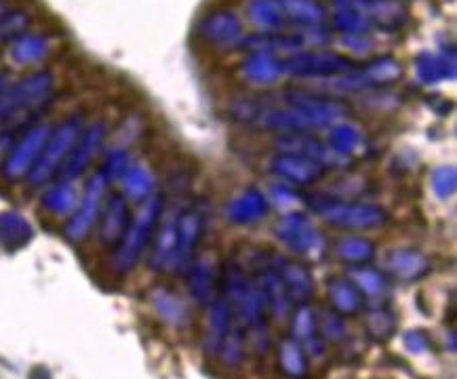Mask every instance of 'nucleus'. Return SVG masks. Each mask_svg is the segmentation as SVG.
I'll use <instances>...</instances> for the list:
<instances>
[{
  "label": "nucleus",
  "mask_w": 457,
  "mask_h": 379,
  "mask_svg": "<svg viewBox=\"0 0 457 379\" xmlns=\"http://www.w3.org/2000/svg\"><path fill=\"white\" fill-rule=\"evenodd\" d=\"M270 173L277 175L283 184H289L293 188H306V185H314L320 182L325 169L316 165L314 161L303 159L300 154H287V152H278L270 161Z\"/></svg>",
  "instance_id": "nucleus-14"
},
{
  "label": "nucleus",
  "mask_w": 457,
  "mask_h": 379,
  "mask_svg": "<svg viewBox=\"0 0 457 379\" xmlns=\"http://www.w3.org/2000/svg\"><path fill=\"white\" fill-rule=\"evenodd\" d=\"M245 357H247V335H245L243 326L234 323L230 334L221 342L218 358L228 369H238L245 363Z\"/></svg>",
  "instance_id": "nucleus-38"
},
{
  "label": "nucleus",
  "mask_w": 457,
  "mask_h": 379,
  "mask_svg": "<svg viewBox=\"0 0 457 379\" xmlns=\"http://www.w3.org/2000/svg\"><path fill=\"white\" fill-rule=\"evenodd\" d=\"M280 9L287 17V21L297 23L302 28H316L325 21V9L319 0H278Z\"/></svg>",
  "instance_id": "nucleus-36"
},
{
  "label": "nucleus",
  "mask_w": 457,
  "mask_h": 379,
  "mask_svg": "<svg viewBox=\"0 0 457 379\" xmlns=\"http://www.w3.org/2000/svg\"><path fill=\"white\" fill-rule=\"evenodd\" d=\"M108 188L110 184L105 182L102 173L91 175L79 205H76L74 213L68 218V224L63 226V236H66L70 243L79 244L91 235L93 227L97 226L99 215H102L105 196H108Z\"/></svg>",
  "instance_id": "nucleus-6"
},
{
  "label": "nucleus",
  "mask_w": 457,
  "mask_h": 379,
  "mask_svg": "<svg viewBox=\"0 0 457 379\" xmlns=\"http://www.w3.org/2000/svg\"><path fill=\"white\" fill-rule=\"evenodd\" d=\"M277 363L287 379H308V354L293 337H285L277 346Z\"/></svg>",
  "instance_id": "nucleus-30"
},
{
  "label": "nucleus",
  "mask_w": 457,
  "mask_h": 379,
  "mask_svg": "<svg viewBox=\"0 0 457 379\" xmlns=\"http://www.w3.org/2000/svg\"><path fill=\"white\" fill-rule=\"evenodd\" d=\"M201 37L215 46H234L243 43V21L230 9H218L201 21Z\"/></svg>",
  "instance_id": "nucleus-16"
},
{
  "label": "nucleus",
  "mask_w": 457,
  "mask_h": 379,
  "mask_svg": "<svg viewBox=\"0 0 457 379\" xmlns=\"http://www.w3.org/2000/svg\"><path fill=\"white\" fill-rule=\"evenodd\" d=\"M415 74L420 83L436 85L445 78L455 76V60L453 55H436V54H421L415 60Z\"/></svg>",
  "instance_id": "nucleus-35"
},
{
  "label": "nucleus",
  "mask_w": 457,
  "mask_h": 379,
  "mask_svg": "<svg viewBox=\"0 0 457 379\" xmlns=\"http://www.w3.org/2000/svg\"><path fill=\"white\" fill-rule=\"evenodd\" d=\"M327 144H329L337 154H342L345 159H353V161L365 152V136H362L359 127L345 120L331 127L329 136H327Z\"/></svg>",
  "instance_id": "nucleus-32"
},
{
  "label": "nucleus",
  "mask_w": 457,
  "mask_h": 379,
  "mask_svg": "<svg viewBox=\"0 0 457 379\" xmlns=\"http://www.w3.org/2000/svg\"><path fill=\"white\" fill-rule=\"evenodd\" d=\"M80 196L74 188V182H66V179H57L55 184L49 185L45 190V194L40 196V207L46 215L51 218H70L74 213L76 205H79Z\"/></svg>",
  "instance_id": "nucleus-26"
},
{
  "label": "nucleus",
  "mask_w": 457,
  "mask_h": 379,
  "mask_svg": "<svg viewBox=\"0 0 457 379\" xmlns=\"http://www.w3.org/2000/svg\"><path fill=\"white\" fill-rule=\"evenodd\" d=\"M165 207H162L161 196H152L150 201L142 202V207L137 209V213L131 218L127 232L122 235L120 243L114 247L112 255V270L120 276L133 272L142 261L145 249L152 244L154 232L161 221Z\"/></svg>",
  "instance_id": "nucleus-2"
},
{
  "label": "nucleus",
  "mask_w": 457,
  "mask_h": 379,
  "mask_svg": "<svg viewBox=\"0 0 457 379\" xmlns=\"http://www.w3.org/2000/svg\"><path fill=\"white\" fill-rule=\"evenodd\" d=\"M327 300L339 317H359L365 310V297L348 276H331L327 281Z\"/></svg>",
  "instance_id": "nucleus-24"
},
{
  "label": "nucleus",
  "mask_w": 457,
  "mask_h": 379,
  "mask_svg": "<svg viewBox=\"0 0 457 379\" xmlns=\"http://www.w3.org/2000/svg\"><path fill=\"white\" fill-rule=\"evenodd\" d=\"M270 205H277L278 209H289L295 205L297 201H300V196H297V192L293 185L289 184H272L270 185Z\"/></svg>",
  "instance_id": "nucleus-44"
},
{
  "label": "nucleus",
  "mask_w": 457,
  "mask_h": 379,
  "mask_svg": "<svg viewBox=\"0 0 457 379\" xmlns=\"http://www.w3.org/2000/svg\"><path fill=\"white\" fill-rule=\"evenodd\" d=\"M285 74L295 76V78H312V80H325L336 78V76H344L359 70L362 63H356L354 60L345 55L329 54V51H312V54H293L289 60L283 62Z\"/></svg>",
  "instance_id": "nucleus-9"
},
{
  "label": "nucleus",
  "mask_w": 457,
  "mask_h": 379,
  "mask_svg": "<svg viewBox=\"0 0 457 379\" xmlns=\"http://www.w3.org/2000/svg\"><path fill=\"white\" fill-rule=\"evenodd\" d=\"M342 45L348 51H353V54H361V55H365L373 49V43L369 37H344Z\"/></svg>",
  "instance_id": "nucleus-46"
},
{
  "label": "nucleus",
  "mask_w": 457,
  "mask_h": 379,
  "mask_svg": "<svg viewBox=\"0 0 457 379\" xmlns=\"http://www.w3.org/2000/svg\"><path fill=\"white\" fill-rule=\"evenodd\" d=\"M131 209H129V201L120 192H114V194L105 196L102 215H99L97 221V235L99 243L104 247L114 249L116 244L120 243L122 235L127 232L129 224H131Z\"/></svg>",
  "instance_id": "nucleus-13"
},
{
  "label": "nucleus",
  "mask_w": 457,
  "mask_h": 379,
  "mask_svg": "<svg viewBox=\"0 0 457 379\" xmlns=\"http://www.w3.org/2000/svg\"><path fill=\"white\" fill-rule=\"evenodd\" d=\"M131 165H133V161H131V154H129L127 148H112L108 152V156H105L99 173L104 175L105 182L114 184V182H120L122 175L127 173V169Z\"/></svg>",
  "instance_id": "nucleus-40"
},
{
  "label": "nucleus",
  "mask_w": 457,
  "mask_h": 379,
  "mask_svg": "<svg viewBox=\"0 0 457 379\" xmlns=\"http://www.w3.org/2000/svg\"><path fill=\"white\" fill-rule=\"evenodd\" d=\"M34 236V227L30 221L17 211L0 213V244L4 249L13 251L28 244Z\"/></svg>",
  "instance_id": "nucleus-33"
},
{
  "label": "nucleus",
  "mask_w": 457,
  "mask_h": 379,
  "mask_svg": "<svg viewBox=\"0 0 457 379\" xmlns=\"http://www.w3.org/2000/svg\"><path fill=\"white\" fill-rule=\"evenodd\" d=\"M319 331H320V337L325 340L327 343H342L345 340V335H348V329H345V320L344 317H339L333 310L329 312H320L319 314Z\"/></svg>",
  "instance_id": "nucleus-42"
},
{
  "label": "nucleus",
  "mask_w": 457,
  "mask_h": 379,
  "mask_svg": "<svg viewBox=\"0 0 457 379\" xmlns=\"http://www.w3.org/2000/svg\"><path fill=\"white\" fill-rule=\"evenodd\" d=\"M83 129L85 116L80 114L70 116V119L62 120L57 127H53L51 136L46 139L43 152H40L37 165H34L30 175H28V184H30L32 188H43V185L51 184L55 177H60L70 152H72L76 142H79Z\"/></svg>",
  "instance_id": "nucleus-3"
},
{
  "label": "nucleus",
  "mask_w": 457,
  "mask_h": 379,
  "mask_svg": "<svg viewBox=\"0 0 457 379\" xmlns=\"http://www.w3.org/2000/svg\"><path fill=\"white\" fill-rule=\"evenodd\" d=\"M13 133H9V131H3L0 133V167H3V162H4V159H7V154H9V150L13 148Z\"/></svg>",
  "instance_id": "nucleus-47"
},
{
  "label": "nucleus",
  "mask_w": 457,
  "mask_h": 379,
  "mask_svg": "<svg viewBox=\"0 0 457 379\" xmlns=\"http://www.w3.org/2000/svg\"><path fill=\"white\" fill-rule=\"evenodd\" d=\"M221 276H224V295L234 312V320L243 329L268 323V306L255 278L249 276L247 270L234 261L226 266Z\"/></svg>",
  "instance_id": "nucleus-4"
},
{
  "label": "nucleus",
  "mask_w": 457,
  "mask_h": 379,
  "mask_svg": "<svg viewBox=\"0 0 457 379\" xmlns=\"http://www.w3.org/2000/svg\"><path fill=\"white\" fill-rule=\"evenodd\" d=\"M430 185L432 192L438 201H449L455 196L457 190V173L455 167H438L430 175Z\"/></svg>",
  "instance_id": "nucleus-41"
},
{
  "label": "nucleus",
  "mask_w": 457,
  "mask_h": 379,
  "mask_svg": "<svg viewBox=\"0 0 457 379\" xmlns=\"http://www.w3.org/2000/svg\"><path fill=\"white\" fill-rule=\"evenodd\" d=\"M257 284H260L263 300H266L268 306V314H272V318H277L278 323H285L289 320L291 312H293V303L289 291H287L285 283L280 281L278 272L274 270L268 258L263 260V264L257 268V276H255Z\"/></svg>",
  "instance_id": "nucleus-15"
},
{
  "label": "nucleus",
  "mask_w": 457,
  "mask_h": 379,
  "mask_svg": "<svg viewBox=\"0 0 457 379\" xmlns=\"http://www.w3.org/2000/svg\"><path fill=\"white\" fill-rule=\"evenodd\" d=\"M7 87H9V80H7V76H4V74H0V95H3V91L7 89Z\"/></svg>",
  "instance_id": "nucleus-48"
},
{
  "label": "nucleus",
  "mask_w": 457,
  "mask_h": 379,
  "mask_svg": "<svg viewBox=\"0 0 457 379\" xmlns=\"http://www.w3.org/2000/svg\"><path fill=\"white\" fill-rule=\"evenodd\" d=\"M105 137H108V127H105V122L97 120V122H91V125H85L79 142H76L72 152H70L66 165L62 169L60 179L76 182L79 177H83L87 169L91 167V162L96 161L99 150H102Z\"/></svg>",
  "instance_id": "nucleus-11"
},
{
  "label": "nucleus",
  "mask_w": 457,
  "mask_h": 379,
  "mask_svg": "<svg viewBox=\"0 0 457 379\" xmlns=\"http://www.w3.org/2000/svg\"><path fill=\"white\" fill-rule=\"evenodd\" d=\"M249 20L263 34H278L287 26V17L278 0H249Z\"/></svg>",
  "instance_id": "nucleus-34"
},
{
  "label": "nucleus",
  "mask_w": 457,
  "mask_h": 379,
  "mask_svg": "<svg viewBox=\"0 0 457 379\" xmlns=\"http://www.w3.org/2000/svg\"><path fill=\"white\" fill-rule=\"evenodd\" d=\"M291 337L303 348V352L312 358H320L327 352V342L320 337L319 314L308 303H302L291 312Z\"/></svg>",
  "instance_id": "nucleus-19"
},
{
  "label": "nucleus",
  "mask_w": 457,
  "mask_h": 379,
  "mask_svg": "<svg viewBox=\"0 0 457 379\" xmlns=\"http://www.w3.org/2000/svg\"><path fill=\"white\" fill-rule=\"evenodd\" d=\"M148 301L152 310L162 323L173 326V329H186L192 323V312L187 303L178 293L167 287H156L150 291Z\"/></svg>",
  "instance_id": "nucleus-22"
},
{
  "label": "nucleus",
  "mask_w": 457,
  "mask_h": 379,
  "mask_svg": "<svg viewBox=\"0 0 457 379\" xmlns=\"http://www.w3.org/2000/svg\"><path fill=\"white\" fill-rule=\"evenodd\" d=\"M274 235L285 244L291 253L302 255V258H320L325 253L327 243L325 236L314 221L302 211H291L278 219Z\"/></svg>",
  "instance_id": "nucleus-7"
},
{
  "label": "nucleus",
  "mask_w": 457,
  "mask_h": 379,
  "mask_svg": "<svg viewBox=\"0 0 457 379\" xmlns=\"http://www.w3.org/2000/svg\"><path fill=\"white\" fill-rule=\"evenodd\" d=\"M184 274L192 300H195L198 306H211V301L220 295L218 268L211 264L209 260L201 258L192 261Z\"/></svg>",
  "instance_id": "nucleus-23"
},
{
  "label": "nucleus",
  "mask_w": 457,
  "mask_h": 379,
  "mask_svg": "<svg viewBox=\"0 0 457 379\" xmlns=\"http://www.w3.org/2000/svg\"><path fill=\"white\" fill-rule=\"evenodd\" d=\"M51 125L46 122H34L23 131V136L13 142V148L9 150L7 159L3 162V177L9 182H20L28 179V175L37 165L40 152H43L46 139L51 136Z\"/></svg>",
  "instance_id": "nucleus-8"
},
{
  "label": "nucleus",
  "mask_w": 457,
  "mask_h": 379,
  "mask_svg": "<svg viewBox=\"0 0 457 379\" xmlns=\"http://www.w3.org/2000/svg\"><path fill=\"white\" fill-rule=\"evenodd\" d=\"M55 93V78L51 72L23 76L20 83L9 85L0 95V129L13 133L20 127L32 125Z\"/></svg>",
  "instance_id": "nucleus-1"
},
{
  "label": "nucleus",
  "mask_w": 457,
  "mask_h": 379,
  "mask_svg": "<svg viewBox=\"0 0 457 379\" xmlns=\"http://www.w3.org/2000/svg\"><path fill=\"white\" fill-rule=\"evenodd\" d=\"M362 312H365V331L369 340L375 343H386L395 337L398 318L392 308L378 303V306L365 308Z\"/></svg>",
  "instance_id": "nucleus-31"
},
{
  "label": "nucleus",
  "mask_w": 457,
  "mask_h": 379,
  "mask_svg": "<svg viewBox=\"0 0 457 379\" xmlns=\"http://www.w3.org/2000/svg\"><path fill=\"white\" fill-rule=\"evenodd\" d=\"M350 281H353L362 297H371V300H382L388 291V278H386L384 272L373 270V268L367 266H356L350 270Z\"/></svg>",
  "instance_id": "nucleus-39"
},
{
  "label": "nucleus",
  "mask_w": 457,
  "mask_h": 379,
  "mask_svg": "<svg viewBox=\"0 0 457 379\" xmlns=\"http://www.w3.org/2000/svg\"><path fill=\"white\" fill-rule=\"evenodd\" d=\"M49 40L40 34H21L20 38H15L13 43H9V57L15 66L28 68L37 66L49 55Z\"/></svg>",
  "instance_id": "nucleus-29"
},
{
  "label": "nucleus",
  "mask_w": 457,
  "mask_h": 379,
  "mask_svg": "<svg viewBox=\"0 0 457 379\" xmlns=\"http://www.w3.org/2000/svg\"><path fill=\"white\" fill-rule=\"evenodd\" d=\"M28 23H30V17L23 11H9L0 15V43H13L15 38L26 34Z\"/></svg>",
  "instance_id": "nucleus-43"
},
{
  "label": "nucleus",
  "mask_w": 457,
  "mask_h": 379,
  "mask_svg": "<svg viewBox=\"0 0 457 379\" xmlns=\"http://www.w3.org/2000/svg\"><path fill=\"white\" fill-rule=\"evenodd\" d=\"M204 232V218L203 211L196 207L181 209L178 215V244H175V253L171 264H169V274H184L187 266L196 258V249L201 244Z\"/></svg>",
  "instance_id": "nucleus-10"
},
{
  "label": "nucleus",
  "mask_w": 457,
  "mask_h": 379,
  "mask_svg": "<svg viewBox=\"0 0 457 379\" xmlns=\"http://www.w3.org/2000/svg\"><path fill=\"white\" fill-rule=\"evenodd\" d=\"M403 342H405V348L411 354H424L432 346V337L428 335L424 329L407 331L405 337H403Z\"/></svg>",
  "instance_id": "nucleus-45"
},
{
  "label": "nucleus",
  "mask_w": 457,
  "mask_h": 379,
  "mask_svg": "<svg viewBox=\"0 0 457 379\" xmlns=\"http://www.w3.org/2000/svg\"><path fill=\"white\" fill-rule=\"evenodd\" d=\"M277 150L287 152V154H300L303 159L314 161L322 169H348L354 165L353 159L337 154L327 142L316 139L312 133H303V136H278Z\"/></svg>",
  "instance_id": "nucleus-12"
},
{
  "label": "nucleus",
  "mask_w": 457,
  "mask_h": 379,
  "mask_svg": "<svg viewBox=\"0 0 457 379\" xmlns=\"http://www.w3.org/2000/svg\"><path fill=\"white\" fill-rule=\"evenodd\" d=\"M375 253H378V247L365 236H345L336 247L337 258L353 268L367 266L369 261H373Z\"/></svg>",
  "instance_id": "nucleus-37"
},
{
  "label": "nucleus",
  "mask_w": 457,
  "mask_h": 379,
  "mask_svg": "<svg viewBox=\"0 0 457 379\" xmlns=\"http://www.w3.org/2000/svg\"><path fill=\"white\" fill-rule=\"evenodd\" d=\"M234 323H237V320H234V312H232L230 303H228L224 293H220L213 301H211L207 331H204V337H203L204 357L218 358L221 342H224V337L228 334H230Z\"/></svg>",
  "instance_id": "nucleus-21"
},
{
  "label": "nucleus",
  "mask_w": 457,
  "mask_h": 379,
  "mask_svg": "<svg viewBox=\"0 0 457 379\" xmlns=\"http://www.w3.org/2000/svg\"><path fill=\"white\" fill-rule=\"evenodd\" d=\"M432 270V261L426 253L413 247L392 249L386 255V272L398 283H418Z\"/></svg>",
  "instance_id": "nucleus-18"
},
{
  "label": "nucleus",
  "mask_w": 457,
  "mask_h": 379,
  "mask_svg": "<svg viewBox=\"0 0 457 379\" xmlns=\"http://www.w3.org/2000/svg\"><path fill=\"white\" fill-rule=\"evenodd\" d=\"M310 205L327 224L339 230L365 232L388 224L390 215L384 207L359 201H333L329 196H312Z\"/></svg>",
  "instance_id": "nucleus-5"
},
{
  "label": "nucleus",
  "mask_w": 457,
  "mask_h": 379,
  "mask_svg": "<svg viewBox=\"0 0 457 379\" xmlns=\"http://www.w3.org/2000/svg\"><path fill=\"white\" fill-rule=\"evenodd\" d=\"M270 261L274 270L278 272L280 281L285 283L287 291H289L293 303H308L314 297V281H312V274L302 261L283 258V255L270 253Z\"/></svg>",
  "instance_id": "nucleus-17"
},
{
  "label": "nucleus",
  "mask_w": 457,
  "mask_h": 379,
  "mask_svg": "<svg viewBox=\"0 0 457 379\" xmlns=\"http://www.w3.org/2000/svg\"><path fill=\"white\" fill-rule=\"evenodd\" d=\"M270 198L262 190L249 188L232 198L226 205V218L234 226H253L257 221L266 219L270 213Z\"/></svg>",
  "instance_id": "nucleus-20"
},
{
  "label": "nucleus",
  "mask_w": 457,
  "mask_h": 379,
  "mask_svg": "<svg viewBox=\"0 0 457 379\" xmlns=\"http://www.w3.org/2000/svg\"><path fill=\"white\" fill-rule=\"evenodd\" d=\"M0 15H3V4H0Z\"/></svg>",
  "instance_id": "nucleus-49"
},
{
  "label": "nucleus",
  "mask_w": 457,
  "mask_h": 379,
  "mask_svg": "<svg viewBox=\"0 0 457 379\" xmlns=\"http://www.w3.org/2000/svg\"><path fill=\"white\" fill-rule=\"evenodd\" d=\"M178 211L171 215H162L158 221V227L152 238V253H150V268L156 272H167L171 264L175 244H178Z\"/></svg>",
  "instance_id": "nucleus-25"
},
{
  "label": "nucleus",
  "mask_w": 457,
  "mask_h": 379,
  "mask_svg": "<svg viewBox=\"0 0 457 379\" xmlns=\"http://www.w3.org/2000/svg\"><path fill=\"white\" fill-rule=\"evenodd\" d=\"M285 74L283 62L270 54H251L243 63V76L251 85L268 87L274 85Z\"/></svg>",
  "instance_id": "nucleus-28"
},
{
  "label": "nucleus",
  "mask_w": 457,
  "mask_h": 379,
  "mask_svg": "<svg viewBox=\"0 0 457 379\" xmlns=\"http://www.w3.org/2000/svg\"><path fill=\"white\" fill-rule=\"evenodd\" d=\"M120 184H122L120 194L125 196L129 202H137V205H142V202L150 201L152 196H156L154 173L150 171V167L142 165V162H133V165L127 169V173L122 175Z\"/></svg>",
  "instance_id": "nucleus-27"
}]
</instances>
